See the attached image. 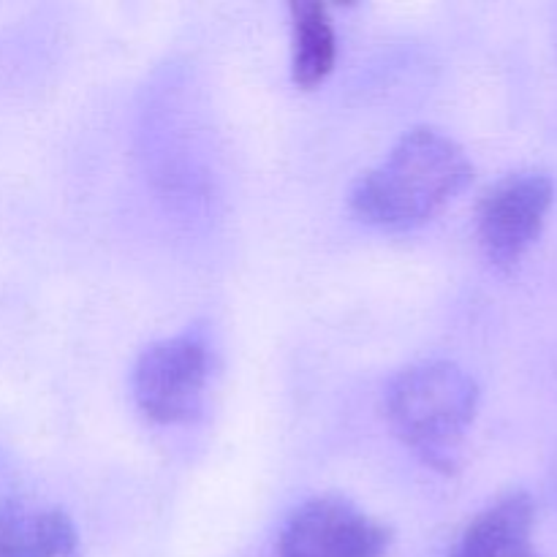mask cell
I'll use <instances>...</instances> for the list:
<instances>
[{"mask_svg":"<svg viewBox=\"0 0 557 557\" xmlns=\"http://www.w3.org/2000/svg\"><path fill=\"white\" fill-rule=\"evenodd\" d=\"M473 177L468 152L435 128H413L370 169L351 194L359 221L392 232L422 226L438 215Z\"/></svg>","mask_w":557,"mask_h":557,"instance_id":"1","label":"cell"},{"mask_svg":"<svg viewBox=\"0 0 557 557\" xmlns=\"http://www.w3.org/2000/svg\"><path fill=\"white\" fill-rule=\"evenodd\" d=\"M476 408V381L444 359L411 364L386 389V413L395 433L441 471L455 466Z\"/></svg>","mask_w":557,"mask_h":557,"instance_id":"2","label":"cell"},{"mask_svg":"<svg viewBox=\"0 0 557 557\" xmlns=\"http://www.w3.org/2000/svg\"><path fill=\"white\" fill-rule=\"evenodd\" d=\"M555 201V180L547 172L506 174L479 201V243L500 270L520 264L547 223Z\"/></svg>","mask_w":557,"mask_h":557,"instance_id":"3","label":"cell"},{"mask_svg":"<svg viewBox=\"0 0 557 557\" xmlns=\"http://www.w3.org/2000/svg\"><path fill=\"white\" fill-rule=\"evenodd\" d=\"M210 379V354L201 337L177 335L145 348L134 368L136 406L152 422L174 424L194 417Z\"/></svg>","mask_w":557,"mask_h":557,"instance_id":"4","label":"cell"},{"mask_svg":"<svg viewBox=\"0 0 557 557\" xmlns=\"http://www.w3.org/2000/svg\"><path fill=\"white\" fill-rule=\"evenodd\" d=\"M389 533L351 500L321 495L292 511L281 557H384Z\"/></svg>","mask_w":557,"mask_h":557,"instance_id":"5","label":"cell"},{"mask_svg":"<svg viewBox=\"0 0 557 557\" xmlns=\"http://www.w3.org/2000/svg\"><path fill=\"white\" fill-rule=\"evenodd\" d=\"M536 506L528 493H509L479 511L449 557H539L533 544Z\"/></svg>","mask_w":557,"mask_h":557,"instance_id":"6","label":"cell"},{"mask_svg":"<svg viewBox=\"0 0 557 557\" xmlns=\"http://www.w3.org/2000/svg\"><path fill=\"white\" fill-rule=\"evenodd\" d=\"M76 528L60 509L0 506V557H74Z\"/></svg>","mask_w":557,"mask_h":557,"instance_id":"7","label":"cell"},{"mask_svg":"<svg viewBox=\"0 0 557 557\" xmlns=\"http://www.w3.org/2000/svg\"><path fill=\"white\" fill-rule=\"evenodd\" d=\"M292 11V76L299 87H315L330 76L337 60V38L326 5L297 0Z\"/></svg>","mask_w":557,"mask_h":557,"instance_id":"8","label":"cell"}]
</instances>
